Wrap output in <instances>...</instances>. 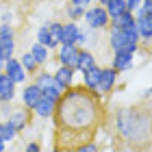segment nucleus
I'll list each match as a JSON object with an SVG mask.
<instances>
[{
	"mask_svg": "<svg viewBox=\"0 0 152 152\" xmlns=\"http://www.w3.org/2000/svg\"><path fill=\"white\" fill-rule=\"evenodd\" d=\"M102 98L85 87L74 85L57 102L54 124H57V148H78L94 139L96 128L102 120Z\"/></svg>",
	"mask_w": 152,
	"mask_h": 152,
	"instance_id": "f257e3e1",
	"label": "nucleus"
},
{
	"mask_svg": "<svg viewBox=\"0 0 152 152\" xmlns=\"http://www.w3.org/2000/svg\"><path fill=\"white\" fill-rule=\"evenodd\" d=\"M115 133L133 148L152 141V113L143 109H120L115 115Z\"/></svg>",
	"mask_w": 152,
	"mask_h": 152,
	"instance_id": "f03ea898",
	"label": "nucleus"
},
{
	"mask_svg": "<svg viewBox=\"0 0 152 152\" xmlns=\"http://www.w3.org/2000/svg\"><path fill=\"white\" fill-rule=\"evenodd\" d=\"M0 120H7L18 133H24L26 128L31 126V120H33V113L28 109H24L22 104H0Z\"/></svg>",
	"mask_w": 152,
	"mask_h": 152,
	"instance_id": "7ed1b4c3",
	"label": "nucleus"
},
{
	"mask_svg": "<svg viewBox=\"0 0 152 152\" xmlns=\"http://www.w3.org/2000/svg\"><path fill=\"white\" fill-rule=\"evenodd\" d=\"M85 28L89 31H96V33H102L109 28V24H111V18H109L107 9L102 4H91L85 9V15H83V22H80Z\"/></svg>",
	"mask_w": 152,
	"mask_h": 152,
	"instance_id": "20e7f679",
	"label": "nucleus"
},
{
	"mask_svg": "<svg viewBox=\"0 0 152 152\" xmlns=\"http://www.w3.org/2000/svg\"><path fill=\"white\" fill-rule=\"evenodd\" d=\"M109 65H111L117 74H126V72H130V70H135V65H137V54L128 52V50H117V52H111Z\"/></svg>",
	"mask_w": 152,
	"mask_h": 152,
	"instance_id": "39448f33",
	"label": "nucleus"
},
{
	"mask_svg": "<svg viewBox=\"0 0 152 152\" xmlns=\"http://www.w3.org/2000/svg\"><path fill=\"white\" fill-rule=\"evenodd\" d=\"M120 83V74H117L111 65H102L100 72V83H98V96L100 98H109L113 94V89Z\"/></svg>",
	"mask_w": 152,
	"mask_h": 152,
	"instance_id": "423d86ee",
	"label": "nucleus"
},
{
	"mask_svg": "<svg viewBox=\"0 0 152 152\" xmlns=\"http://www.w3.org/2000/svg\"><path fill=\"white\" fill-rule=\"evenodd\" d=\"M2 72H4L7 76H9V78H11L13 83H15V85H20V87L26 85V83H28V78H31L28 72H26L24 67H22V63H20V59H18V57L7 59V61H4Z\"/></svg>",
	"mask_w": 152,
	"mask_h": 152,
	"instance_id": "0eeeda50",
	"label": "nucleus"
},
{
	"mask_svg": "<svg viewBox=\"0 0 152 152\" xmlns=\"http://www.w3.org/2000/svg\"><path fill=\"white\" fill-rule=\"evenodd\" d=\"M78 50H80V48L76 44H59V48L54 50V63L74 67L76 59H78Z\"/></svg>",
	"mask_w": 152,
	"mask_h": 152,
	"instance_id": "6e6552de",
	"label": "nucleus"
},
{
	"mask_svg": "<svg viewBox=\"0 0 152 152\" xmlns=\"http://www.w3.org/2000/svg\"><path fill=\"white\" fill-rule=\"evenodd\" d=\"M18 96H20V104L31 111V109L37 104V100H39L44 94H41V87H37L33 80H28L26 85H22V89L18 91Z\"/></svg>",
	"mask_w": 152,
	"mask_h": 152,
	"instance_id": "1a4fd4ad",
	"label": "nucleus"
},
{
	"mask_svg": "<svg viewBox=\"0 0 152 152\" xmlns=\"http://www.w3.org/2000/svg\"><path fill=\"white\" fill-rule=\"evenodd\" d=\"M76 74H78V72H76L74 67H70V65H57V67L52 70L54 80H57L59 85L65 89V91L76 85Z\"/></svg>",
	"mask_w": 152,
	"mask_h": 152,
	"instance_id": "9d476101",
	"label": "nucleus"
},
{
	"mask_svg": "<svg viewBox=\"0 0 152 152\" xmlns=\"http://www.w3.org/2000/svg\"><path fill=\"white\" fill-rule=\"evenodd\" d=\"M54 111H57V102L46 98V96H41V98L37 100V104L31 109L33 117H37V120H52Z\"/></svg>",
	"mask_w": 152,
	"mask_h": 152,
	"instance_id": "9b49d317",
	"label": "nucleus"
},
{
	"mask_svg": "<svg viewBox=\"0 0 152 152\" xmlns=\"http://www.w3.org/2000/svg\"><path fill=\"white\" fill-rule=\"evenodd\" d=\"M15 98H18V85L2 72L0 74V104L15 102Z\"/></svg>",
	"mask_w": 152,
	"mask_h": 152,
	"instance_id": "f8f14e48",
	"label": "nucleus"
},
{
	"mask_svg": "<svg viewBox=\"0 0 152 152\" xmlns=\"http://www.w3.org/2000/svg\"><path fill=\"white\" fill-rule=\"evenodd\" d=\"M107 48L111 52H117V50H124V48H126V33H124V28L109 26L107 28Z\"/></svg>",
	"mask_w": 152,
	"mask_h": 152,
	"instance_id": "ddd939ff",
	"label": "nucleus"
},
{
	"mask_svg": "<svg viewBox=\"0 0 152 152\" xmlns=\"http://www.w3.org/2000/svg\"><path fill=\"white\" fill-rule=\"evenodd\" d=\"M96 65H100V63H98V57H96V52L89 50V48H80L74 70L80 74V72H85V70H91V67H96Z\"/></svg>",
	"mask_w": 152,
	"mask_h": 152,
	"instance_id": "4468645a",
	"label": "nucleus"
},
{
	"mask_svg": "<svg viewBox=\"0 0 152 152\" xmlns=\"http://www.w3.org/2000/svg\"><path fill=\"white\" fill-rule=\"evenodd\" d=\"M100 72H102V65H96V67H91V70L80 72V80H83V85H80V87H85L87 91H91V94H96V96H98Z\"/></svg>",
	"mask_w": 152,
	"mask_h": 152,
	"instance_id": "2eb2a0df",
	"label": "nucleus"
},
{
	"mask_svg": "<svg viewBox=\"0 0 152 152\" xmlns=\"http://www.w3.org/2000/svg\"><path fill=\"white\" fill-rule=\"evenodd\" d=\"M137 24V33H139V41H141V48H148L152 44V18H141V20H135Z\"/></svg>",
	"mask_w": 152,
	"mask_h": 152,
	"instance_id": "dca6fc26",
	"label": "nucleus"
},
{
	"mask_svg": "<svg viewBox=\"0 0 152 152\" xmlns=\"http://www.w3.org/2000/svg\"><path fill=\"white\" fill-rule=\"evenodd\" d=\"M80 28H83V24H78V22H63L59 44H76V39L80 35Z\"/></svg>",
	"mask_w": 152,
	"mask_h": 152,
	"instance_id": "f3484780",
	"label": "nucleus"
},
{
	"mask_svg": "<svg viewBox=\"0 0 152 152\" xmlns=\"http://www.w3.org/2000/svg\"><path fill=\"white\" fill-rule=\"evenodd\" d=\"M28 52L33 54V57H35V61H37V63H39L41 67H46V65H48V63H50V61L54 59V57H52V52L48 50L46 46H41V44H37V41H33V44H31V48H28Z\"/></svg>",
	"mask_w": 152,
	"mask_h": 152,
	"instance_id": "a211bd4d",
	"label": "nucleus"
},
{
	"mask_svg": "<svg viewBox=\"0 0 152 152\" xmlns=\"http://www.w3.org/2000/svg\"><path fill=\"white\" fill-rule=\"evenodd\" d=\"M35 37H37V39H35L37 44L46 46V48H48V50H50V52H54V50H57V48H59V41L54 39L52 35H50V31H48L46 22H44V24H41L39 28H37V35H35Z\"/></svg>",
	"mask_w": 152,
	"mask_h": 152,
	"instance_id": "6ab92c4d",
	"label": "nucleus"
},
{
	"mask_svg": "<svg viewBox=\"0 0 152 152\" xmlns=\"http://www.w3.org/2000/svg\"><path fill=\"white\" fill-rule=\"evenodd\" d=\"M33 83H35L37 87H41V91H44L46 87L54 85V76H52V70H48V67H41L37 74H33Z\"/></svg>",
	"mask_w": 152,
	"mask_h": 152,
	"instance_id": "aec40b11",
	"label": "nucleus"
},
{
	"mask_svg": "<svg viewBox=\"0 0 152 152\" xmlns=\"http://www.w3.org/2000/svg\"><path fill=\"white\" fill-rule=\"evenodd\" d=\"M20 63H22V67H24V70L26 72H28V76H33V74H37L39 70H41V65L37 63V61H35V57H33V54L28 52V50H24L22 54H20Z\"/></svg>",
	"mask_w": 152,
	"mask_h": 152,
	"instance_id": "412c9836",
	"label": "nucleus"
},
{
	"mask_svg": "<svg viewBox=\"0 0 152 152\" xmlns=\"http://www.w3.org/2000/svg\"><path fill=\"white\" fill-rule=\"evenodd\" d=\"M15 48H18L15 37H0V54H2L4 61L15 57Z\"/></svg>",
	"mask_w": 152,
	"mask_h": 152,
	"instance_id": "4be33fe9",
	"label": "nucleus"
},
{
	"mask_svg": "<svg viewBox=\"0 0 152 152\" xmlns=\"http://www.w3.org/2000/svg\"><path fill=\"white\" fill-rule=\"evenodd\" d=\"M18 137H20V133L11 126L9 122H7V120H0V139H2L4 143H13Z\"/></svg>",
	"mask_w": 152,
	"mask_h": 152,
	"instance_id": "5701e85b",
	"label": "nucleus"
},
{
	"mask_svg": "<svg viewBox=\"0 0 152 152\" xmlns=\"http://www.w3.org/2000/svg\"><path fill=\"white\" fill-rule=\"evenodd\" d=\"M107 9V13H109V18H117L120 13H124V11H128L126 9V2L124 0H104V4H102Z\"/></svg>",
	"mask_w": 152,
	"mask_h": 152,
	"instance_id": "b1692460",
	"label": "nucleus"
},
{
	"mask_svg": "<svg viewBox=\"0 0 152 152\" xmlns=\"http://www.w3.org/2000/svg\"><path fill=\"white\" fill-rule=\"evenodd\" d=\"M63 13H65V22H78L80 24L83 22V15H85V9H83V7H74V4L67 2Z\"/></svg>",
	"mask_w": 152,
	"mask_h": 152,
	"instance_id": "393cba45",
	"label": "nucleus"
},
{
	"mask_svg": "<svg viewBox=\"0 0 152 152\" xmlns=\"http://www.w3.org/2000/svg\"><path fill=\"white\" fill-rule=\"evenodd\" d=\"M128 24H135V15H133L130 11H124V13H120L117 18H113L109 26H113V28H126Z\"/></svg>",
	"mask_w": 152,
	"mask_h": 152,
	"instance_id": "a878e982",
	"label": "nucleus"
},
{
	"mask_svg": "<svg viewBox=\"0 0 152 152\" xmlns=\"http://www.w3.org/2000/svg\"><path fill=\"white\" fill-rule=\"evenodd\" d=\"M46 26H48V31H50V35L59 41V37H61V31H63V22H61V20H48V22H46Z\"/></svg>",
	"mask_w": 152,
	"mask_h": 152,
	"instance_id": "bb28decb",
	"label": "nucleus"
},
{
	"mask_svg": "<svg viewBox=\"0 0 152 152\" xmlns=\"http://www.w3.org/2000/svg\"><path fill=\"white\" fill-rule=\"evenodd\" d=\"M76 152H102V146L96 139H89L85 143H80V146L76 148Z\"/></svg>",
	"mask_w": 152,
	"mask_h": 152,
	"instance_id": "cd10ccee",
	"label": "nucleus"
},
{
	"mask_svg": "<svg viewBox=\"0 0 152 152\" xmlns=\"http://www.w3.org/2000/svg\"><path fill=\"white\" fill-rule=\"evenodd\" d=\"M0 24H13V26H15V13H13L11 9L2 11V15H0Z\"/></svg>",
	"mask_w": 152,
	"mask_h": 152,
	"instance_id": "c85d7f7f",
	"label": "nucleus"
},
{
	"mask_svg": "<svg viewBox=\"0 0 152 152\" xmlns=\"http://www.w3.org/2000/svg\"><path fill=\"white\" fill-rule=\"evenodd\" d=\"M41 150H44V148H41V143L37 139H31V141L24 143V150L22 152H41Z\"/></svg>",
	"mask_w": 152,
	"mask_h": 152,
	"instance_id": "c756f323",
	"label": "nucleus"
},
{
	"mask_svg": "<svg viewBox=\"0 0 152 152\" xmlns=\"http://www.w3.org/2000/svg\"><path fill=\"white\" fill-rule=\"evenodd\" d=\"M0 37H15V26L13 24H0Z\"/></svg>",
	"mask_w": 152,
	"mask_h": 152,
	"instance_id": "7c9ffc66",
	"label": "nucleus"
},
{
	"mask_svg": "<svg viewBox=\"0 0 152 152\" xmlns=\"http://www.w3.org/2000/svg\"><path fill=\"white\" fill-rule=\"evenodd\" d=\"M70 4H74V7H83V9H87V7H91L94 2L91 0H67Z\"/></svg>",
	"mask_w": 152,
	"mask_h": 152,
	"instance_id": "2f4dec72",
	"label": "nucleus"
},
{
	"mask_svg": "<svg viewBox=\"0 0 152 152\" xmlns=\"http://www.w3.org/2000/svg\"><path fill=\"white\" fill-rule=\"evenodd\" d=\"M57 152H76V148H57Z\"/></svg>",
	"mask_w": 152,
	"mask_h": 152,
	"instance_id": "473e14b6",
	"label": "nucleus"
},
{
	"mask_svg": "<svg viewBox=\"0 0 152 152\" xmlns=\"http://www.w3.org/2000/svg\"><path fill=\"white\" fill-rule=\"evenodd\" d=\"M0 152H7V143L2 139H0Z\"/></svg>",
	"mask_w": 152,
	"mask_h": 152,
	"instance_id": "72a5a7b5",
	"label": "nucleus"
},
{
	"mask_svg": "<svg viewBox=\"0 0 152 152\" xmlns=\"http://www.w3.org/2000/svg\"><path fill=\"white\" fill-rule=\"evenodd\" d=\"M146 52H148V57H150V61H152V44H150V46L146 48Z\"/></svg>",
	"mask_w": 152,
	"mask_h": 152,
	"instance_id": "f704fd0d",
	"label": "nucleus"
},
{
	"mask_svg": "<svg viewBox=\"0 0 152 152\" xmlns=\"http://www.w3.org/2000/svg\"><path fill=\"white\" fill-rule=\"evenodd\" d=\"M4 67V59H2V54H0V70Z\"/></svg>",
	"mask_w": 152,
	"mask_h": 152,
	"instance_id": "c9c22d12",
	"label": "nucleus"
},
{
	"mask_svg": "<svg viewBox=\"0 0 152 152\" xmlns=\"http://www.w3.org/2000/svg\"><path fill=\"white\" fill-rule=\"evenodd\" d=\"M94 4H104V0H91Z\"/></svg>",
	"mask_w": 152,
	"mask_h": 152,
	"instance_id": "e433bc0d",
	"label": "nucleus"
},
{
	"mask_svg": "<svg viewBox=\"0 0 152 152\" xmlns=\"http://www.w3.org/2000/svg\"><path fill=\"white\" fill-rule=\"evenodd\" d=\"M148 94H150V96H152V85H150V89H148Z\"/></svg>",
	"mask_w": 152,
	"mask_h": 152,
	"instance_id": "4c0bfd02",
	"label": "nucleus"
},
{
	"mask_svg": "<svg viewBox=\"0 0 152 152\" xmlns=\"http://www.w3.org/2000/svg\"><path fill=\"white\" fill-rule=\"evenodd\" d=\"M35 2H44V0H35Z\"/></svg>",
	"mask_w": 152,
	"mask_h": 152,
	"instance_id": "58836bf2",
	"label": "nucleus"
},
{
	"mask_svg": "<svg viewBox=\"0 0 152 152\" xmlns=\"http://www.w3.org/2000/svg\"><path fill=\"white\" fill-rule=\"evenodd\" d=\"M133 152H141V150H133Z\"/></svg>",
	"mask_w": 152,
	"mask_h": 152,
	"instance_id": "ea45409f",
	"label": "nucleus"
},
{
	"mask_svg": "<svg viewBox=\"0 0 152 152\" xmlns=\"http://www.w3.org/2000/svg\"><path fill=\"white\" fill-rule=\"evenodd\" d=\"M0 74H2V70H0Z\"/></svg>",
	"mask_w": 152,
	"mask_h": 152,
	"instance_id": "a19ab883",
	"label": "nucleus"
},
{
	"mask_svg": "<svg viewBox=\"0 0 152 152\" xmlns=\"http://www.w3.org/2000/svg\"><path fill=\"white\" fill-rule=\"evenodd\" d=\"M41 152H46V150H41Z\"/></svg>",
	"mask_w": 152,
	"mask_h": 152,
	"instance_id": "79ce46f5",
	"label": "nucleus"
},
{
	"mask_svg": "<svg viewBox=\"0 0 152 152\" xmlns=\"http://www.w3.org/2000/svg\"><path fill=\"white\" fill-rule=\"evenodd\" d=\"M150 113H152V109H150Z\"/></svg>",
	"mask_w": 152,
	"mask_h": 152,
	"instance_id": "37998d69",
	"label": "nucleus"
}]
</instances>
